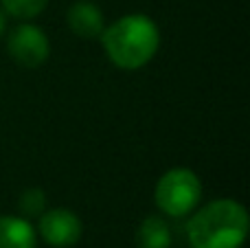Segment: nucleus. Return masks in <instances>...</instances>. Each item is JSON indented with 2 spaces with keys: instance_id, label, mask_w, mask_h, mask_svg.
Returning <instances> with one entry per match:
<instances>
[{
  "instance_id": "obj_8",
  "label": "nucleus",
  "mask_w": 250,
  "mask_h": 248,
  "mask_svg": "<svg viewBox=\"0 0 250 248\" xmlns=\"http://www.w3.org/2000/svg\"><path fill=\"white\" fill-rule=\"evenodd\" d=\"M171 227L163 215H147L136 228V248H171Z\"/></svg>"
},
{
  "instance_id": "obj_6",
  "label": "nucleus",
  "mask_w": 250,
  "mask_h": 248,
  "mask_svg": "<svg viewBox=\"0 0 250 248\" xmlns=\"http://www.w3.org/2000/svg\"><path fill=\"white\" fill-rule=\"evenodd\" d=\"M66 24L77 38L99 40L105 29V16L99 4L92 0H77L66 11Z\"/></svg>"
},
{
  "instance_id": "obj_10",
  "label": "nucleus",
  "mask_w": 250,
  "mask_h": 248,
  "mask_svg": "<svg viewBox=\"0 0 250 248\" xmlns=\"http://www.w3.org/2000/svg\"><path fill=\"white\" fill-rule=\"evenodd\" d=\"M18 211L22 218L31 220V218H40L46 211V193L38 187L24 189L18 198Z\"/></svg>"
},
{
  "instance_id": "obj_4",
  "label": "nucleus",
  "mask_w": 250,
  "mask_h": 248,
  "mask_svg": "<svg viewBox=\"0 0 250 248\" xmlns=\"http://www.w3.org/2000/svg\"><path fill=\"white\" fill-rule=\"evenodd\" d=\"M9 57L22 68H40L51 57V40L42 26L22 20L7 38Z\"/></svg>"
},
{
  "instance_id": "obj_5",
  "label": "nucleus",
  "mask_w": 250,
  "mask_h": 248,
  "mask_svg": "<svg viewBox=\"0 0 250 248\" xmlns=\"http://www.w3.org/2000/svg\"><path fill=\"white\" fill-rule=\"evenodd\" d=\"M35 231L44 240V244L53 248H70L82 240L83 222L75 211L57 207V209H46L40 215Z\"/></svg>"
},
{
  "instance_id": "obj_2",
  "label": "nucleus",
  "mask_w": 250,
  "mask_h": 248,
  "mask_svg": "<svg viewBox=\"0 0 250 248\" xmlns=\"http://www.w3.org/2000/svg\"><path fill=\"white\" fill-rule=\"evenodd\" d=\"M108 60L121 70H138L156 57L160 29L145 13H127L105 24L99 35Z\"/></svg>"
},
{
  "instance_id": "obj_9",
  "label": "nucleus",
  "mask_w": 250,
  "mask_h": 248,
  "mask_svg": "<svg viewBox=\"0 0 250 248\" xmlns=\"http://www.w3.org/2000/svg\"><path fill=\"white\" fill-rule=\"evenodd\" d=\"M4 13L18 20H33L48 7V0H0Z\"/></svg>"
},
{
  "instance_id": "obj_1",
  "label": "nucleus",
  "mask_w": 250,
  "mask_h": 248,
  "mask_svg": "<svg viewBox=\"0 0 250 248\" xmlns=\"http://www.w3.org/2000/svg\"><path fill=\"white\" fill-rule=\"evenodd\" d=\"M250 231L248 211L233 198H217L195 209L187 222L191 248H242Z\"/></svg>"
},
{
  "instance_id": "obj_3",
  "label": "nucleus",
  "mask_w": 250,
  "mask_h": 248,
  "mask_svg": "<svg viewBox=\"0 0 250 248\" xmlns=\"http://www.w3.org/2000/svg\"><path fill=\"white\" fill-rule=\"evenodd\" d=\"M202 200V180L189 167H171L158 178L154 202L160 213L169 218H187Z\"/></svg>"
},
{
  "instance_id": "obj_7",
  "label": "nucleus",
  "mask_w": 250,
  "mask_h": 248,
  "mask_svg": "<svg viewBox=\"0 0 250 248\" xmlns=\"http://www.w3.org/2000/svg\"><path fill=\"white\" fill-rule=\"evenodd\" d=\"M38 231L22 215H0V248H35Z\"/></svg>"
},
{
  "instance_id": "obj_11",
  "label": "nucleus",
  "mask_w": 250,
  "mask_h": 248,
  "mask_svg": "<svg viewBox=\"0 0 250 248\" xmlns=\"http://www.w3.org/2000/svg\"><path fill=\"white\" fill-rule=\"evenodd\" d=\"M7 13H4V9L0 7V38H2L4 35V31H7Z\"/></svg>"
}]
</instances>
